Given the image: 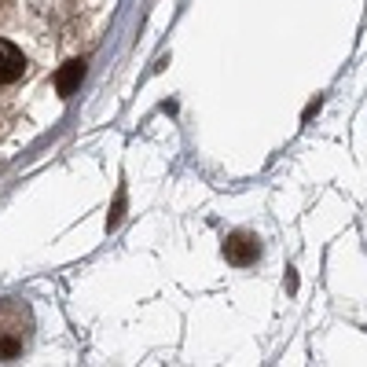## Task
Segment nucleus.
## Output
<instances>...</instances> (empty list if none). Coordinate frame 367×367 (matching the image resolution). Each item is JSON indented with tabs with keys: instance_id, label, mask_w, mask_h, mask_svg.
<instances>
[{
	"instance_id": "39448f33",
	"label": "nucleus",
	"mask_w": 367,
	"mask_h": 367,
	"mask_svg": "<svg viewBox=\"0 0 367 367\" xmlns=\"http://www.w3.org/2000/svg\"><path fill=\"white\" fill-rule=\"evenodd\" d=\"M320 107H323V100H320V95H316V100H312V103L305 107V114H301V118H305V121H309V118H312V114H316V110H320Z\"/></svg>"
},
{
	"instance_id": "20e7f679",
	"label": "nucleus",
	"mask_w": 367,
	"mask_h": 367,
	"mask_svg": "<svg viewBox=\"0 0 367 367\" xmlns=\"http://www.w3.org/2000/svg\"><path fill=\"white\" fill-rule=\"evenodd\" d=\"M121 213H125V195H118V202H114V210L107 213V228H118V220H121Z\"/></svg>"
},
{
	"instance_id": "7ed1b4c3",
	"label": "nucleus",
	"mask_w": 367,
	"mask_h": 367,
	"mask_svg": "<svg viewBox=\"0 0 367 367\" xmlns=\"http://www.w3.org/2000/svg\"><path fill=\"white\" fill-rule=\"evenodd\" d=\"M81 77H85V59H70L67 67H59V74H55V92L62 100H70L77 92V85H81Z\"/></svg>"
},
{
	"instance_id": "f03ea898",
	"label": "nucleus",
	"mask_w": 367,
	"mask_h": 367,
	"mask_svg": "<svg viewBox=\"0 0 367 367\" xmlns=\"http://www.w3.org/2000/svg\"><path fill=\"white\" fill-rule=\"evenodd\" d=\"M26 70V59L22 52L15 48L11 41H0V85H11V81H19Z\"/></svg>"
},
{
	"instance_id": "423d86ee",
	"label": "nucleus",
	"mask_w": 367,
	"mask_h": 367,
	"mask_svg": "<svg viewBox=\"0 0 367 367\" xmlns=\"http://www.w3.org/2000/svg\"><path fill=\"white\" fill-rule=\"evenodd\" d=\"M286 291H291V294L298 291V276H294V268H286Z\"/></svg>"
},
{
	"instance_id": "f257e3e1",
	"label": "nucleus",
	"mask_w": 367,
	"mask_h": 367,
	"mask_svg": "<svg viewBox=\"0 0 367 367\" xmlns=\"http://www.w3.org/2000/svg\"><path fill=\"white\" fill-rule=\"evenodd\" d=\"M258 253H261V243L253 235H246V232H235V235H228L225 239V258L232 261V265H253L258 261Z\"/></svg>"
}]
</instances>
